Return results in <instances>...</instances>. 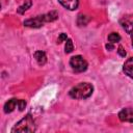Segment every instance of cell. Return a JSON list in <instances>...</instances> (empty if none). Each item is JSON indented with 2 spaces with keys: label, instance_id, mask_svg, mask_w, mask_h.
<instances>
[{
  "label": "cell",
  "instance_id": "1",
  "mask_svg": "<svg viewBox=\"0 0 133 133\" xmlns=\"http://www.w3.org/2000/svg\"><path fill=\"white\" fill-rule=\"evenodd\" d=\"M58 19V12L56 10H52L45 15H39L24 21V26L30 28H39L47 22H53Z\"/></svg>",
  "mask_w": 133,
  "mask_h": 133
},
{
  "label": "cell",
  "instance_id": "2",
  "mask_svg": "<svg viewBox=\"0 0 133 133\" xmlns=\"http://www.w3.org/2000/svg\"><path fill=\"white\" fill-rule=\"evenodd\" d=\"M94 86L88 82H81L74 87H72L69 91V95L71 98L76 100H84L89 98L92 95Z\"/></svg>",
  "mask_w": 133,
  "mask_h": 133
},
{
  "label": "cell",
  "instance_id": "3",
  "mask_svg": "<svg viewBox=\"0 0 133 133\" xmlns=\"http://www.w3.org/2000/svg\"><path fill=\"white\" fill-rule=\"evenodd\" d=\"M35 130L36 126L33 117L30 114H27L14 126L11 132H34Z\"/></svg>",
  "mask_w": 133,
  "mask_h": 133
},
{
  "label": "cell",
  "instance_id": "4",
  "mask_svg": "<svg viewBox=\"0 0 133 133\" xmlns=\"http://www.w3.org/2000/svg\"><path fill=\"white\" fill-rule=\"evenodd\" d=\"M70 65L76 73H82L87 70V61L81 55H75L70 59Z\"/></svg>",
  "mask_w": 133,
  "mask_h": 133
},
{
  "label": "cell",
  "instance_id": "5",
  "mask_svg": "<svg viewBox=\"0 0 133 133\" xmlns=\"http://www.w3.org/2000/svg\"><path fill=\"white\" fill-rule=\"evenodd\" d=\"M119 25L129 34L133 32V14H128L119 19Z\"/></svg>",
  "mask_w": 133,
  "mask_h": 133
},
{
  "label": "cell",
  "instance_id": "6",
  "mask_svg": "<svg viewBox=\"0 0 133 133\" xmlns=\"http://www.w3.org/2000/svg\"><path fill=\"white\" fill-rule=\"evenodd\" d=\"M118 118L122 122L133 123V108H124L118 112Z\"/></svg>",
  "mask_w": 133,
  "mask_h": 133
},
{
  "label": "cell",
  "instance_id": "7",
  "mask_svg": "<svg viewBox=\"0 0 133 133\" xmlns=\"http://www.w3.org/2000/svg\"><path fill=\"white\" fill-rule=\"evenodd\" d=\"M123 70L128 77L133 79V57H130L125 61L123 65Z\"/></svg>",
  "mask_w": 133,
  "mask_h": 133
},
{
  "label": "cell",
  "instance_id": "8",
  "mask_svg": "<svg viewBox=\"0 0 133 133\" xmlns=\"http://www.w3.org/2000/svg\"><path fill=\"white\" fill-rule=\"evenodd\" d=\"M58 2L69 10H75L79 5V0H58Z\"/></svg>",
  "mask_w": 133,
  "mask_h": 133
},
{
  "label": "cell",
  "instance_id": "9",
  "mask_svg": "<svg viewBox=\"0 0 133 133\" xmlns=\"http://www.w3.org/2000/svg\"><path fill=\"white\" fill-rule=\"evenodd\" d=\"M18 101L17 99H10L4 104V112L5 113H10L15 110V108L18 106Z\"/></svg>",
  "mask_w": 133,
  "mask_h": 133
},
{
  "label": "cell",
  "instance_id": "10",
  "mask_svg": "<svg viewBox=\"0 0 133 133\" xmlns=\"http://www.w3.org/2000/svg\"><path fill=\"white\" fill-rule=\"evenodd\" d=\"M33 56L39 65H44L47 62V55L44 51H35Z\"/></svg>",
  "mask_w": 133,
  "mask_h": 133
},
{
  "label": "cell",
  "instance_id": "11",
  "mask_svg": "<svg viewBox=\"0 0 133 133\" xmlns=\"http://www.w3.org/2000/svg\"><path fill=\"white\" fill-rule=\"evenodd\" d=\"M31 5H32V1H31V0H24L23 4H22L21 6H19V8L17 9V11L22 15V14H24L28 8H30Z\"/></svg>",
  "mask_w": 133,
  "mask_h": 133
},
{
  "label": "cell",
  "instance_id": "12",
  "mask_svg": "<svg viewBox=\"0 0 133 133\" xmlns=\"http://www.w3.org/2000/svg\"><path fill=\"white\" fill-rule=\"evenodd\" d=\"M88 21H89V19L85 16V15H82V14H80V15H78V17H77V24H78V26H85L87 23H88Z\"/></svg>",
  "mask_w": 133,
  "mask_h": 133
},
{
  "label": "cell",
  "instance_id": "13",
  "mask_svg": "<svg viewBox=\"0 0 133 133\" xmlns=\"http://www.w3.org/2000/svg\"><path fill=\"white\" fill-rule=\"evenodd\" d=\"M108 41H109L110 43H112V44L118 43V42L121 41V35H119L118 33H116V32H111V33L108 35Z\"/></svg>",
  "mask_w": 133,
  "mask_h": 133
},
{
  "label": "cell",
  "instance_id": "14",
  "mask_svg": "<svg viewBox=\"0 0 133 133\" xmlns=\"http://www.w3.org/2000/svg\"><path fill=\"white\" fill-rule=\"evenodd\" d=\"M73 50H74L73 42H72V39H71V38H68V39L65 41L64 51H65V53H71V52H73Z\"/></svg>",
  "mask_w": 133,
  "mask_h": 133
},
{
  "label": "cell",
  "instance_id": "15",
  "mask_svg": "<svg viewBox=\"0 0 133 133\" xmlns=\"http://www.w3.org/2000/svg\"><path fill=\"white\" fill-rule=\"evenodd\" d=\"M18 107H19V110L20 111H23L26 107V102L25 100H19L18 101Z\"/></svg>",
  "mask_w": 133,
  "mask_h": 133
},
{
  "label": "cell",
  "instance_id": "16",
  "mask_svg": "<svg viewBox=\"0 0 133 133\" xmlns=\"http://www.w3.org/2000/svg\"><path fill=\"white\" fill-rule=\"evenodd\" d=\"M66 39H68L66 34H65V33H60V34H59V36H58L57 43H58V44H60V43H62V42H65Z\"/></svg>",
  "mask_w": 133,
  "mask_h": 133
},
{
  "label": "cell",
  "instance_id": "17",
  "mask_svg": "<svg viewBox=\"0 0 133 133\" xmlns=\"http://www.w3.org/2000/svg\"><path fill=\"white\" fill-rule=\"evenodd\" d=\"M117 53H118V55H119V56H122V57H125V56H126V54H127V53H126V51L124 50V48H123L122 46H119V47L117 48Z\"/></svg>",
  "mask_w": 133,
  "mask_h": 133
},
{
  "label": "cell",
  "instance_id": "18",
  "mask_svg": "<svg viewBox=\"0 0 133 133\" xmlns=\"http://www.w3.org/2000/svg\"><path fill=\"white\" fill-rule=\"evenodd\" d=\"M105 47H106V49H107V50H113V49H114L113 44H112V43H110V42H109L108 44H106V46H105Z\"/></svg>",
  "mask_w": 133,
  "mask_h": 133
},
{
  "label": "cell",
  "instance_id": "19",
  "mask_svg": "<svg viewBox=\"0 0 133 133\" xmlns=\"http://www.w3.org/2000/svg\"><path fill=\"white\" fill-rule=\"evenodd\" d=\"M131 42H132V46H133V32L131 33Z\"/></svg>",
  "mask_w": 133,
  "mask_h": 133
}]
</instances>
